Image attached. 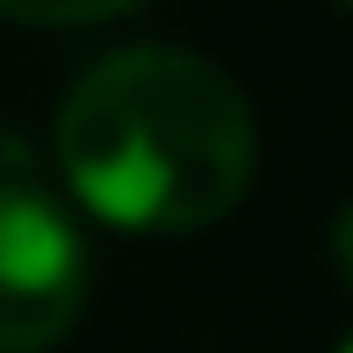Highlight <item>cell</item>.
Wrapping results in <instances>:
<instances>
[{"label":"cell","instance_id":"1","mask_svg":"<svg viewBox=\"0 0 353 353\" xmlns=\"http://www.w3.org/2000/svg\"><path fill=\"white\" fill-rule=\"evenodd\" d=\"M58 166L101 223L181 238L245 202L260 123L245 87L202 51L137 43L72 79L58 108Z\"/></svg>","mask_w":353,"mask_h":353},{"label":"cell","instance_id":"2","mask_svg":"<svg viewBox=\"0 0 353 353\" xmlns=\"http://www.w3.org/2000/svg\"><path fill=\"white\" fill-rule=\"evenodd\" d=\"M94 260L43 188L0 181V353H51L87 310Z\"/></svg>","mask_w":353,"mask_h":353},{"label":"cell","instance_id":"3","mask_svg":"<svg viewBox=\"0 0 353 353\" xmlns=\"http://www.w3.org/2000/svg\"><path fill=\"white\" fill-rule=\"evenodd\" d=\"M130 8H144V0H0V14L29 29H87V22H116Z\"/></svg>","mask_w":353,"mask_h":353},{"label":"cell","instance_id":"4","mask_svg":"<svg viewBox=\"0 0 353 353\" xmlns=\"http://www.w3.org/2000/svg\"><path fill=\"white\" fill-rule=\"evenodd\" d=\"M332 267H339V281L353 288V202L332 216Z\"/></svg>","mask_w":353,"mask_h":353},{"label":"cell","instance_id":"5","mask_svg":"<svg viewBox=\"0 0 353 353\" xmlns=\"http://www.w3.org/2000/svg\"><path fill=\"white\" fill-rule=\"evenodd\" d=\"M339 353H353V332H346V339H339Z\"/></svg>","mask_w":353,"mask_h":353},{"label":"cell","instance_id":"6","mask_svg":"<svg viewBox=\"0 0 353 353\" xmlns=\"http://www.w3.org/2000/svg\"><path fill=\"white\" fill-rule=\"evenodd\" d=\"M339 8H353V0H339Z\"/></svg>","mask_w":353,"mask_h":353}]
</instances>
